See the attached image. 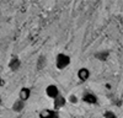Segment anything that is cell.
I'll use <instances>...</instances> for the list:
<instances>
[{
	"mask_svg": "<svg viewBox=\"0 0 123 118\" xmlns=\"http://www.w3.org/2000/svg\"><path fill=\"white\" fill-rule=\"evenodd\" d=\"M70 64V57L64 54V53H59L55 58V66L59 70H63L68 65Z\"/></svg>",
	"mask_w": 123,
	"mask_h": 118,
	"instance_id": "cell-1",
	"label": "cell"
},
{
	"mask_svg": "<svg viewBox=\"0 0 123 118\" xmlns=\"http://www.w3.org/2000/svg\"><path fill=\"white\" fill-rule=\"evenodd\" d=\"M46 95H47L48 97H50V98H53V100H54L57 96H59L58 87H57L55 85H48V86L46 87Z\"/></svg>",
	"mask_w": 123,
	"mask_h": 118,
	"instance_id": "cell-2",
	"label": "cell"
},
{
	"mask_svg": "<svg viewBox=\"0 0 123 118\" xmlns=\"http://www.w3.org/2000/svg\"><path fill=\"white\" fill-rule=\"evenodd\" d=\"M90 76V71L87 70L86 68H81L80 70L78 71V77L80 79L81 81H86Z\"/></svg>",
	"mask_w": 123,
	"mask_h": 118,
	"instance_id": "cell-3",
	"label": "cell"
},
{
	"mask_svg": "<svg viewBox=\"0 0 123 118\" xmlns=\"http://www.w3.org/2000/svg\"><path fill=\"white\" fill-rule=\"evenodd\" d=\"M18 96H20V100H21V101H26V100H28V97L31 96L30 88H27V87H22L21 90H20Z\"/></svg>",
	"mask_w": 123,
	"mask_h": 118,
	"instance_id": "cell-4",
	"label": "cell"
},
{
	"mask_svg": "<svg viewBox=\"0 0 123 118\" xmlns=\"http://www.w3.org/2000/svg\"><path fill=\"white\" fill-rule=\"evenodd\" d=\"M65 105V98L63 96H57L54 98V107H55V110H59V108H62Z\"/></svg>",
	"mask_w": 123,
	"mask_h": 118,
	"instance_id": "cell-5",
	"label": "cell"
},
{
	"mask_svg": "<svg viewBox=\"0 0 123 118\" xmlns=\"http://www.w3.org/2000/svg\"><path fill=\"white\" fill-rule=\"evenodd\" d=\"M39 117H41V118H58V116H57L55 113L50 112L49 110H43V111H41Z\"/></svg>",
	"mask_w": 123,
	"mask_h": 118,
	"instance_id": "cell-6",
	"label": "cell"
},
{
	"mask_svg": "<svg viewBox=\"0 0 123 118\" xmlns=\"http://www.w3.org/2000/svg\"><path fill=\"white\" fill-rule=\"evenodd\" d=\"M84 101H86V102H89V103H96V97H95V95H92V94H89V95H85L84 96Z\"/></svg>",
	"mask_w": 123,
	"mask_h": 118,
	"instance_id": "cell-7",
	"label": "cell"
},
{
	"mask_svg": "<svg viewBox=\"0 0 123 118\" xmlns=\"http://www.w3.org/2000/svg\"><path fill=\"white\" fill-rule=\"evenodd\" d=\"M105 118H117L116 114L113 112H106L105 113Z\"/></svg>",
	"mask_w": 123,
	"mask_h": 118,
	"instance_id": "cell-8",
	"label": "cell"
},
{
	"mask_svg": "<svg viewBox=\"0 0 123 118\" xmlns=\"http://www.w3.org/2000/svg\"><path fill=\"white\" fill-rule=\"evenodd\" d=\"M0 84H1V79H0Z\"/></svg>",
	"mask_w": 123,
	"mask_h": 118,
	"instance_id": "cell-9",
	"label": "cell"
},
{
	"mask_svg": "<svg viewBox=\"0 0 123 118\" xmlns=\"http://www.w3.org/2000/svg\"><path fill=\"white\" fill-rule=\"evenodd\" d=\"M0 102H1V100H0Z\"/></svg>",
	"mask_w": 123,
	"mask_h": 118,
	"instance_id": "cell-10",
	"label": "cell"
}]
</instances>
